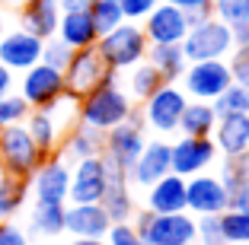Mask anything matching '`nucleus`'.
Segmentation results:
<instances>
[{
  "label": "nucleus",
  "mask_w": 249,
  "mask_h": 245,
  "mask_svg": "<svg viewBox=\"0 0 249 245\" xmlns=\"http://www.w3.org/2000/svg\"><path fill=\"white\" fill-rule=\"evenodd\" d=\"M246 156H249V150H246Z\"/></svg>",
  "instance_id": "obj_53"
},
{
  "label": "nucleus",
  "mask_w": 249,
  "mask_h": 245,
  "mask_svg": "<svg viewBox=\"0 0 249 245\" xmlns=\"http://www.w3.org/2000/svg\"><path fill=\"white\" fill-rule=\"evenodd\" d=\"M163 83H166V80L160 77V70H157V67L144 58L141 64L128 67V83H124V93L131 96V102H144V99H150V96H154Z\"/></svg>",
  "instance_id": "obj_29"
},
{
  "label": "nucleus",
  "mask_w": 249,
  "mask_h": 245,
  "mask_svg": "<svg viewBox=\"0 0 249 245\" xmlns=\"http://www.w3.org/2000/svg\"><path fill=\"white\" fill-rule=\"evenodd\" d=\"M103 147H106V134L103 131L89 128V124L77 121L67 128V134L61 137L58 153L67 159V163H77V159H89V156H103Z\"/></svg>",
  "instance_id": "obj_21"
},
{
  "label": "nucleus",
  "mask_w": 249,
  "mask_h": 245,
  "mask_svg": "<svg viewBox=\"0 0 249 245\" xmlns=\"http://www.w3.org/2000/svg\"><path fill=\"white\" fill-rule=\"evenodd\" d=\"M29 197V179H13L3 175L0 179V220H13Z\"/></svg>",
  "instance_id": "obj_30"
},
{
  "label": "nucleus",
  "mask_w": 249,
  "mask_h": 245,
  "mask_svg": "<svg viewBox=\"0 0 249 245\" xmlns=\"http://www.w3.org/2000/svg\"><path fill=\"white\" fill-rule=\"evenodd\" d=\"M71 245H106V239H73Z\"/></svg>",
  "instance_id": "obj_49"
},
{
  "label": "nucleus",
  "mask_w": 249,
  "mask_h": 245,
  "mask_svg": "<svg viewBox=\"0 0 249 245\" xmlns=\"http://www.w3.org/2000/svg\"><path fill=\"white\" fill-rule=\"evenodd\" d=\"M106 245H147L131 223H112L106 232Z\"/></svg>",
  "instance_id": "obj_40"
},
{
  "label": "nucleus",
  "mask_w": 249,
  "mask_h": 245,
  "mask_svg": "<svg viewBox=\"0 0 249 245\" xmlns=\"http://www.w3.org/2000/svg\"><path fill=\"white\" fill-rule=\"evenodd\" d=\"M217 163V147L211 137H179L176 144H169V172L192 179L198 172H208V169Z\"/></svg>",
  "instance_id": "obj_11"
},
{
  "label": "nucleus",
  "mask_w": 249,
  "mask_h": 245,
  "mask_svg": "<svg viewBox=\"0 0 249 245\" xmlns=\"http://www.w3.org/2000/svg\"><path fill=\"white\" fill-rule=\"evenodd\" d=\"M16 13H19V29L32 32L38 38H52L58 32V19H61L58 0H26Z\"/></svg>",
  "instance_id": "obj_23"
},
{
  "label": "nucleus",
  "mask_w": 249,
  "mask_h": 245,
  "mask_svg": "<svg viewBox=\"0 0 249 245\" xmlns=\"http://www.w3.org/2000/svg\"><path fill=\"white\" fill-rule=\"evenodd\" d=\"M195 245H227L220 229V213L195 216Z\"/></svg>",
  "instance_id": "obj_36"
},
{
  "label": "nucleus",
  "mask_w": 249,
  "mask_h": 245,
  "mask_svg": "<svg viewBox=\"0 0 249 245\" xmlns=\"http://www.w3.org/2000/svg\"><path fill=\"white\" fill-rule=\"evenodd\" d=\"M61 13H73V10H89V0H58Z\"/></svg>",
  "instance_id": "obj_46"
},
{
  "label": "nucleus",
  "mask_w": 249,
  "mask_h": 245,
  "mask_svg": "<svg viewBox=\"0 0 249 245\" xmlns=\"http://www.w3.org/2000/svg\"><path fill=\"white\" fill-rule=\"evenodd\" d=\"M54 35L77 51V48H93L96 38H99V32H96V26H93L89 10H73V13H61L58 32H54Z\"/></svg>",
  "instance_id": "obj_25"
},
{
  "label": "nucleus",
  "mask_w": 249,
  "mask_h": 245,
  "mask_svg": "<svg viewBox=\"0 0 249 245\" xmlns=\"http://www.w3.org/2000/svg\"><path fill=\"white\" fill-rule=\"evenodd\" d=\"M227 64H230V73H233V83H240V86L249 89V45L230 51Z\"/></svg>",
  "instance_id": "obj_39"
},
{
  "label": "nucleus",
  "mask_w": 249,
  "mask_h": 245,
  "mask_svg": "<svg viewBox=\"0 0 249 245\" xmlns=\"http://www.w3.org/2000/svg\"><path fill=\"white\" fill-rule=\"evenodd\" d=\"M230 207H236V210H249V179L243 181L240 188H236L233 195H230Z\"/></svg>",
  "instance_id": "obj_44"
},
{
  "label": "nucleus",
  "mask_w": 249,
  "mask_h": 245,
  "mask_svg": "<svg viewBox=\"0 0 249 245\" xmlns=\"http://www.w3.org/2000/svg\"><path fill=\"white\" fill-rule=\"evenodd\" d=\"M0 245H29V232L13 220H0Z\"/></svg>",
  "instance_id": "obj_42"
},
{
  "label": "nucleus",
  "mask_w": 249,
  "mask_h": 245,
  "mask_svg": "<svg viewBox=\"0 0 249 245\" xmlns=\"http://www.w3.org/2000/svg\"><path fill=\"white\" fill-rule=\"evenodd\" d=\"M3 32H7V19H3V13H0V38H3Z\"/></svg>",
  "instance_id": "obj_50"
},
{
  "label": "nucleus",
  "mask_w": 249,
  "mask_h": 245,
  "mask_svg": "<svg viewBox=\"0 0 249 245\" xmlns=\"http://www.w3.org/2000/svg\"><path fill=\"white\" fill-rule=\"evenodd\" d=\"M42 42L45 38L32 35V32H26V29L3 32V38H0V64L10 67L13 73L29 70L32 64L42 61Z\"/></svg>",
  "instance_id": "obj_18"
},
{
  "label": "nucleus",
  "mask_w": 249,
  "mask_h": 245,
  "mask_svg": "<svg viewBox=\"0 0 249 245\" xmlns=\"http://www.w3.org/2000/svg\"><path fill=\"white\" fill-rule=\"evenodd\" d=\"M166 172H169V144L166 140H147L141 156L128 169V181L138 185V188H150Z\"/></svg>",
  "instance_id": "obj_20"
},
{
  "label": "nucleus",
  "mask_w": 249,
  "mask_h": 245,
  "mask_svg": "<svg viewBox=\"0 0 249 245\" xmlns=\"http://www.w3.org/2000/svg\"><path fill=\"white\" fill-rule=\"evenodd\" d=\"M214 124H217V112H214L211 102L189 99L182 118H179V134H185V137H211Z\"/></svg>",
  "instance_id": "obj_26"
},
{
  "label": "nucleus",
  "mask_w": 249,
  "mask_h": 245,
  "mask_svg": "<svg viewBox=\"0 0 249 245\" xmlns=\"http://www.w3.org/2000/svg\"><path fill=\"white\" fill-rule=\"evenodd\" d=\"M147 144V134H144V124H134V121H122L115 124L112 131H106V147H103V156H109L115 166H122L124 172L131 169V163L141 156Z\"/></svg>",
  "instance_id": "obj_17"
},
{
  "label": "nucleus",
  "mask_w": 249,
  "mask_h": 245,
  "mask_svg": "<svg viewBox=\"0 0 249 245\" xmlns=\"http://www.w3.org/2000/svg\"><path fill=\"white\" fill-rule=\"evenodd\" d=\"M211 105L217 112V118L220 115H249V89L240 86V83H230Z\"/></svg>",
  "instance_id": "obj_33"
},
{
  "label": "nucleus",
  "mask_w": 249,
  "mask_h": 245,
  "mask_svg": "<svg viewBox=\"0 0 249 245\" xmlns=\"http://www.w3.org/2000/svg\"><path fill=\"white\" fill-rule=\"evenodd\" d=\"M147 61L160 70V77L166 83H176L185 73V67H189L182 45H147Z\"/></svg>",
  "instance_id": "obj_28"
},
{
  "label": "nucleus",
  "mask_w": 249,
  "mask_h": 245,
  "mask_svg": "<svg viewBox=\"0 0 249 245\" xmlns=\"http://www.w3.org/2000/svg\"><path fill=\"white\" fill-rule=\"evenodd\" d=\"M16 93L29 102V108L52 105V102H58L61 96L67 93V89H64V70L48 67V64H42V61H38V64L29 67V70H22L19 89H16Z\"/></svg>",
  "instance_id": "obj_10"
},
{
  "label": "nucleus",
  "mask_w": 249,
  "mask_h": 245,
  "mask_svg": "<svg viewBox=\"0 0 249 245\" xmlns=\"http://www.w3.org/2000/svg\"><path fill=\"white\" fill-rule=\"evenodd\" d=\"M220 156H243L249 150V115H220L211 134Z\"/></svg>",
  "instance_id": "obj_22"
},
{
  "label": "nucleus",
  "mask_w": 249,
  "mask_h": 245,
  "mask_svg": "<svg viewBox=\"0 0 249 245\" xmlns=\"http://www.w3.org/2000/svg\"><path fill=\"white\" fill-rule=\"evenodd\" d=\"M131 108H134V102H131V96L124 93L122 83L118 80H106L96 89H89L83 99H77V121L106 134L115 124H122Z\"/></svg>",
  "instance_id": "obj_1"
},
{
  "label": "nucleus",
  "mask_w": 249,
  "mask_h": 245,
  "mask_svg": "<svg viewBox=\"0 0 249 245\" xmlns=\"http://www.w3.org/2000/svg\"><path fill=\"white\" fill-rule=\"evenodd\" d=\"M45 163V153L29 137L26 124H7L0 128V169L13 179H32L38 166Z\"/></svg>",
  "instance_id": "obj_5"
},
{
  "label": "nucleus",
  "mask_w": 249,
  "mask_h": 245,
  "mask_svg": "<svg viewBox=\"0 0 249 245\" xmlns=\"http://www.w3.org/2000/svg\"><path fill=\"white\" fill-rule=\"evenodd\" d=\"M106 80H118V73L106 67V61L99 58L96 45L93 48H77L64 67V89L71 99H83L89 89H96Z\"/></svg>",
  "instance_id": "obj_7"
},
{
  "label": "nucleus",
  "mask_w": 249,
  "mask_h": 245,
  "mask_svg": "<svg viewBox=\"0 0 249 245\" xmlns=\"http://www.w3.org/2000/svg\"><path fill=\"white\" fill-rule=\"evenodd\" d=\"M22 124H26V131H29V137L36 140L38 150H42L45 156H52V153H58L61 137L67 134V128L77 124V99H71V96L64 93L58 102H52V105L32 108L29 118Z\"/></svg>",
  "instance_id": "obj_2"
},
{
  "label": "nucleus",
  "mask_w": 249,
  "mask_h": 245,
  "mask_svg": "<svg viewBox=\"0 0 249 245\" xmlns=\"http://www.w3.org/2000/svg\"><path fill=\"white\" fill-rule=\"evenodd\" d=\"M26 0H0V10H19Z\"/></svg>",
  "instance_id": "obj_48"
},
{
  "label": "nucleus",
  "mask_w": 249,
  "mask_h": 245,
  "mask_svg": "<svg viewBox=\"0 0 249 245\" xmlns=\"http://www.w3.org/2000/svg\"><path fill=\"white\" fill-rule=\"evenodd\" d=\"M185 105H189V96H185L182 86L176 83H163L150 99L141 102V115H144V124L154 128L157 134H176L179 131V118H182Z\"/></svg>",
  "instance_id": "obj_8"
},
{
  "label": "nucleus",
  "mask_w": 249,
  "mask_h": 245,
  "mask_svg": "<svg viewBox=\"0 0 249 245\" xmlns=\"http://www.w3.org/2000/svg\"><path fill=\"white\" fill-rule=\"evenodd\" d=\"M246 45H249V22H246Z\"/></svg>",
  "instance_id": "obj_51"
},
{
  "label": "nucleus",
  "mask_w": 249,
  "mask_h": 245,
  "mask_svg": "<svg viewBox=\"0 0 249 245\" xmlns=\"http://www.w3.org/2000/svg\"><path fill=\"white\" fill-rule=\"evenodd\" d=\"M118 3H122V13H124L128 22H141L157 3H163V0H118Z\"/></svg>",
  "instance_id": "obj_41"
},
{
  "label": "nucleus",
  "mask_w": 249,
  "mask_h": 245,
  "mask_svg": "<svg viewBox=\"0 0 249 245\" xmlns=\"http://www.w3.org/2000/svg\"><path fill=\"white\" fill-rule=\"evenodd\" d=\"M179 80H182V89L189 99L214 102L233 83V73H230L227 58L224 61H189V67H185V73Z\"/></svg>",
  "instance_id": "obj_9"
},
{
  "label": "nucleus",
  "mask_w": 249,
  "mask_h": 245,
  "mask_svg": "<svg viewBox=\"0 0 249 245\" xmlns=\"http://www.w3.org/2000/svg\"><path fill=\"white\" fill-rule=\"evenodd\" d=\"M233 48H236L233 29L224 26L220 19H214V16H208L198 26H192L182 38L185 61H224V58H230Z\"/></svg>",
  "instance_id": "obj_6"
},
{
  "label": "nucleus",
  "mask_w": 249,
  "mask_h": 245,
  "mask_svg": "<svg viewBox=\"0 0 249 245\" xmlns=\"http://www.w3.org/2000/svg\"><path fill=\"white\" fill-rule=\"evenodd\" d=\"M230 207V191L224 181L211 172H198L185 179V210L192 216H208V213H224Z\"/></svg>",
  "instance_id": "obj_13"
},
{
  "label": "nucleus",
  "mask_w": 249,
  "mask_h": 245,
  "mask_svg": "<svg viewBox=\"0 0 249 245\" xmlns=\"http://www.w3.org/2000/svg\"><path fill=\"white\" fill-rule=\"evenodd\" d=\"M71 54H73V48L64 45L58 35H52V38H45V42H42V64H48V67L64 70L67 61H71Z\"/></svg>",
  "instance_id": "obj_37"
},
{
  "label": "nucleus",
  "mask_w": 249,
  "mask_h": 245,
  "mask_svg": "<svg viewBox=\"0 0 249 245\" xmlns=\"http://www.w3.org/2000/svg\"><path fill=\"white\" fill-rule=\"evenodd\" d=\"M106 195V163L103 156H89L71 163V191L67 204H99Z\"/></svg>",
  "instance_id": "obj_14"
},
{
  "label": "nucleus",
  "mask_w": 249,
  "mask_h": 245,
  "mask_svg": "<svg viewBox=\"0 0 249 245\" xmlns=\"http://www.w3.org/2000/svg\"><path fill=\"white\" fill-rule=\"evenodd\" d=\"M147 210L154 213H179L185 210V179L176 172H166L147 188Z\"/></svg>",
  "instance_id": "obj_24"
},
{
  "label": "nucleus",
  "mask_w": 249,
  "mask_h": 245,
  "mask_svg": "<svg viewBox=\"0 0 249 245\" xmlns=\"http://www.w3.org/2000/svg\"><path fill=\"white\" fill-rule=\"evenodd\" d=\"M147 35L141 29V22H128L124 19L122 26H115L112 32L96 38V51H99V58L106 61V67L115 73L128 70V67L141 64L147 58Z\"/></svg>",
  "instance_id": "obj_4"
},
{
  "label": "nucleus",
  "mask_w": 249,
  "mask_h": 245,
  "mask_svg": "<svg viewBox=\"0 0 249 245\" xmlns=\"http://www.w3.org/2000/svg\"><path fill=\"white\" fill-rule=\"evenodd\" d=\"M0 179H3V169H0Z\"/></svg>",
  "instance_id": "obj_52"
},
{
  "label": "nucleus",
  "mask_w": 249,
  "mask_h": 245,
  "mask_svg": "<svg viewBox=\"0 0 249 245\" xmlns=\"http://www.w3.org/2000/svg\"><path fill=\"white\" fill-rule=\"evenodd\" d=\"M67 191H71V163H67L61 153L45 156V163L29 179V195L36 197V201L67 204Z\"/></svg>",
  "instance_id": "obj_12"
},
{
  "label": "nucleus",
  "mask_w": 249,
  "mask_h": 245,
  "mask_svg": "<svg viewBox=\"0 0 249 245\" xmlns=\"http://www.w3.org/2000/svg\"><path fill=\"white\" fill-rule=\"evenodd\" d=\"M89 16H93V26L99 35H106V32H112L115 26L124 22V13H122L118 0H89Z\"/></svg>",
  "instance_id": "obj_32"
},
{
  "label": "nucleus",
  "mask_w": 249,
  "mask_h": 245,
  "mask_svg": "<svg viewBox=\"0 0 249 245\" xmlns=\"http://www.w3.org/2000/svg\"><path fill=\"white\" fill-rule=\"evenodd\" d=\"M106 163V195H103V207L109 213L112 223H131L134 216V195H131V181H128V172L122 166H115L109 156H103Z\"/></svg>",
  "instance_id": "obj_16"
},
{
  "label": "nucleus",
  "mask_w": 249,
  "mask_h": 245,
  "mask_svg": "<svg viewBox=\"0 0 249 245\" xmlns=\"http://www.w3.org/2000/svg\"><path fill=\"white\" fill-rule=\"evenodd\" d=\"M211 16L220 19L224 26H230V29H240L249 22V0H214Z\"/></svg>",
  "instance_id": "obj_34"
},
{
  "label": "nucleus",
  "mask_w": 249,
  "mask_h": 245,
  "mask_svg": "<svg viewBox=\"0 0 249 245\" xmlns=\"http://www.w3.org/2000/svg\"><path fill=\"white\" fill-rule=\"evenodd\" d=\"M208 16L211 13H201V10H198V13H185V22H189V29H192V26H198V22H205Z\"/></svg>",
  "instance_id": "obj_47"
},
{
  "label": "nucleus",
  "mask_w": 249,
  "mask_h": 245,
  "mask_svg": "<svg viewBox=\"0 0 249 245\" xmlns=\"http://www.w3.org/2000/svg\"><path fill=\"white\" fill-rule=\"evenodd\" d=\"M112 220L103 204H64V232L73 239H106Z\"/></svg>",
  "instance_id": "obj_19"
},
{
  "label": "nucleus",
  "mask_w": 249,
  "mask_h": 245,
  "mask_svg": "<svg viewBox=\"0 0 249 245\" xmlns=\"http://www.w3.org/2000/svg\"><path fill=\"white\" fill-rule=\"evenodd\" d=\"M217 179L224 181V188H227L230 195H233L236 188H240L243 181L249 179V175H246V169H243V159H240V156H233V159H227V156H224V163H220V172H217Z\"/></svg>",
  "instance_id": "obj_38"
},
{
  "label": "nucleus",
  "mask_w": 249,
  "mask_h": 245,
  "mask_svg": "<svg viewBox=\"0 0 249 245\" xmlns=\"http://www.w3.org/2000/svg\"><path fill=\"white\" fill-rule=\"evenodd\" d=\"M166 3H173V7H179L182 13H211V3L214 0H166Z\"/></svg>",
  "instance_id": "obj_43"
},
{
  "label": "nucleus",
  "mask_w": 249,
  "mask_h": 245,
  "mask_svg": "<svg viewBox=\"0 0 249 245\" xmlns=\"http://www.w3.org/2000/svg\"><path fill=\"white\" fill-rule=\"evenodd\" d=\"M220 229L227 245H249V210L227 207L220 213Z\"/></svg>",
  "instance_id": "obj_31"
},
{
  "label": "nucleus",
  "mask_w": 249,
  "mask_h": 245,
  "mask_svg": "<svg viewBox=\"0 0 249 245\" xmlns=\"http://www.w3.org/2000/svg\"><path fill=\"white\" fill-rule=\"evenodd\" d=\"M13 89H16V73L10 70V67H3V64H0V96L13 93Z\"/></svg>",
  "instance_id": "obj_45"
},
{
  "label": "nucleus",
  "mask_w": 249,
  "mask_h": 245,
  "mask_svg": "<svg viewBox=\"0 0 249 245\" xmlns=\"http://www.w3.org/2000/svg\"><path fill=\"white\" fill-rule=\"evenodd\" d=\"M29 102L22 99L19 93H7V96H0V128H7V124H22L26 118H29Z\"/></svg>",
  "instance_id": "obj_35"
},
{
  "label": "nucleus",
  "mask_w": 249,
  "mask_h": 245,
  "mask_svg": "<svg viewBox=\"0 0 249 245\" xmlns=\"http://www.w3.org/2000/svg\"><path fill=\"white\" fill-rule=\"evenodd\" d=\"M29 236H45L54 239L64 232V204H48V201H36L29 213Z\"/></svg>",
  "instance_id": "obj_27"
},
{
  "label": "nucleus",
  "mask_w": 249,
  "mask_h": 245,
  "mask_svg": "<svg viewBox=\"0 0 249 245\" xmlns=\"http://www.w3.org/2000/svg\"><path fill=\"white\" fill-rule=\"evenodd\" d=\"M131 226L147 245H195V216L189 210L179 213H154V210H134Z\"/></svg>",
  "instance_id": "obj_3"
},
{
  "label": "nucleus",
  "mask_w": 249,
  "mask_h": 245,
  "mask_svg": "<svg viewBox=\"0 0 249 245\" xmlns=\"http://www.w3.org/2000/svg\"><path fill=\"white\" fill-rule=\"evenodd\" d=\"M141 29H144L147 42L150 45H182L185 32H189V22H185V13L173 3H157L150 13L141 19Z\"/></svg>",
  "instance_id": "obj_15"
}]
</instances>
